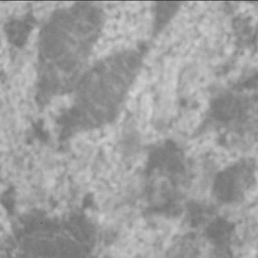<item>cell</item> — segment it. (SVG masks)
<instances>
[{
    "instance_id": "6da1fadb",
    "label": "cell",
    "mask_w": 258,
    "mask_h": 258,
    "mask_svg": "<svg viewBox=\"0 0 258 258\" xmlns=\"http://www.w3.org/2000/svg\"><path fill=\"white\" fill-rule=\"evenodd\" d=\"M233 230L231 223L223 219H217L209 225L208 236L215 245L224 247L228 245Z\"/></svg>"
}]
</instances>
